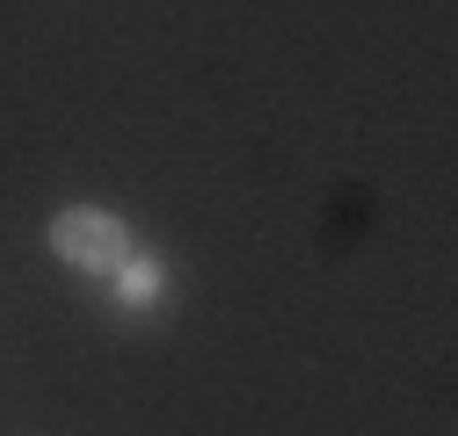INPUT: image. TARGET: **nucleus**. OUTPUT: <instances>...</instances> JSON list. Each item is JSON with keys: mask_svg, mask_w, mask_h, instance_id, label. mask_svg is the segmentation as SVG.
Listing matches in <instances>:
<instances>
[{"mask_svg": "<svg viewBox=\"0 0 458 436\" xmlns=\"http://www.w3.org/2000/svg\"><path fill=\"white\" fill-rule=\"evenodd\" d=\"M51 247H59L66 262H81V269H109V262H124V218H109V211H66L59 226H51Z\"/></svg>", "mask_w": 458, "mask_h": 436, "instance_id": "f257e3e1", "label": "nucleus"}]
</instances>
